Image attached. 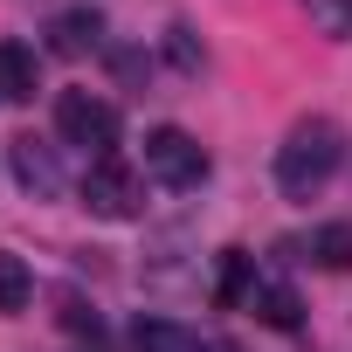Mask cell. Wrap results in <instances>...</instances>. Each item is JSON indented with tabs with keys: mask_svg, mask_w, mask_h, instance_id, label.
<instances>
[{
	"mask_svg": "<svg viewBox=\"0 0 352 352\" xmlns=\"http://www.w3.org/2000/svg\"><path fill=\"white\" fill-rule=\"evenodd\" d=\"M338 159H345L338 124H331V118H304V124H290V138L276 145V187H283L290 201H311L331 173H338Z\"/></svg>",
	"mask_w": 352,
	"mask_h": 352,
	"instance_id": "6da1fadb",
	"label": "cell"
},
{
	"mask_svg": "<svg viewBox=\"0 0 352 352\" xmlns=\"http://www.w3.org/2000/svg\"><path fill=\"white\" fill-rule=\"evenodd\" d=\"M145 173H152L159 187L187 194V187H201V180H208V152H201V138H194V131L159 124V131H145Z\"/></svg>",
	"mask_w": 352,
	"mask_h": 352,
	"instance_id": "7a4b0ae2",
	"label": "cell"
},
{
	"mask_svg": "<svg viewBox=\"0 0 352 352\" xmlns=\"http://www.w3.org/2000/svg\"><path fill=\"white\" fill-rule=\"evenodd\" d=\"M56 131H63L69 145L111 159V145H118V111H111L104 97H90V90H63V97H56Z\"/></svg>",
	"mask_w": 352,
	"mask_h": 352,
	"instance_id": "3957f363",
	"label": "cell"
},
{
	"mask_svg": "<svg viewBox=\"0 0 352 352\" xmlns=\"http://www.w3.org/2000/svg\"><path fill=\"white\" fill-rule=\"evenodd\" d=\"M83 208H90L97 221H131V214L145 208V180H138L124 159H97V166L83 173Z\"/></svg>",
	"mask_w": 352,
	"mask_h": 352,
	"instance_id": "277c9868",
	"label": "cell"
},
{
	"mask_svg": "<svg viewBox=\"0 0 352 352\" xmlns=\"http://www.w3.org/2000/svg\"><path fill=\"white\" fill-rule=\"evenodd\" d=\"M8 166H14L21 194H35V201H56V194H63V166H56V145H42V138H14V145H8Z\"/></svg>",
	"mask_w": 352,
	"mask_h": 352,
	"instance_id": "5b68a950",
	"label": "cell"
},
{
	"mask_svg": "<svg viewBox=\"0 0 352 352\" xmlns=\"http://www.w3.org/2000/svg\"><path fill=\"white\" fill-rule=\"evenodd\" d=\"M249 311H256L270 331H297V324H304V304H297L290 283H256V290H249Z\"/></svg>",
	"mask_w": 352,
	"mask_h": 352,
	"instance_id": "8992f818",
	"label": "cell"
},
{
	"mask_svg": "<svg viewBox=\"0 0 352 352\" xmlns=\"http://www.w3.org/2000/svg\"><path fill=\"white\" fill-rule=\"evenodd\" d=\"M97 35H104V14H90V8L49 21V49L56 56H83V49H97Z\"/></svg>",
	"mask_w": 352,
	"mask_h": 352,
	"instance_id": "52a82bcc",
	"label": "cell"
},
{
	"mask_svg": "<svg viewBox=\"0 0 352 352\" xmlns=\"http://www.w3.org/2000/svg\"><path fill=\"white\" fill-rule=\"evenodd\" d=\"M35 97V49L0 42V104H28Z\"/></svg>",
	"mask_w": 352,
	"mask_h": 352,
	"instance_id": "ba28073f",
	"label": "cell"
},
{
	"mask_svg": "<svg viewBox=\"0 0 352 352\" xmlns=\"http://www.w3.org/2000/svg\"><path fill=\"white\" fill-rule=\"evenodd\" d=\"M263 276H256V256L249 249H221V276H214V304H249V290H256Z\"/></svg>",
	"mask_w": 352,
	"mask_h": 352,
	"instance_id": "9c48e42d",
	"label": "cell"
},
{
	"mask_svg": "<svg viewBox=\"0 0 352 352\" xmlns=\"http://www.w3.org/2000/svg\"><path fill=\"white\" fill-rule=\"evenodd\" d=\"M304 249H311V263H318V270H352V228H345V221H324Z\"/></svg>",
	"mask_w": 352,
	"mask_h": 352,
	"instance_id": "30bf717a",
	"label": "cell"
},
{
	"mask_svg": "<svg viewBox=\"0 0 352 352\" xmlns=\"http://www.w3.org/2000/svg\"><path fill=\"white\" fill-rule=\"evenodd\" d=\"M194 338L180 331V324H166V318H138V331H131V352H187Z\"/></svg>",
	"mask_w": 352,
	"mask_h": 352,
	"instance_id": "8fae6325",
	"label": "cell"
},
{
	"mask_svg": "<svg viewBox=\"0 0 352 352\" xmlns=\"http://www.w3.org/2000/svg\"><path fill=\"white\" fill-rule=\"evenodd\" d=\"M28 297H35L28 263L21 256H0V311H28Z\"/></svg>",
	"mask_w": 352,
	"mask_h": 352,
	"instance_id": "7c38bea8",
	"label": "cell"
},
{
	"mask_svg": "<svg viewBox=\"0 0 352 352\" xmlns=\"http://www.w3.org/2000/svg\"><path fill=\"white\" fill-rule=\"evenodd\" d=\"M304 14H311V28H318V35L352 42V0H304Z\"/></svg>",
	"mask_w": 352,
	"mask_h": 352,
	"instance_id": "4fadbf2b",
	"label": "cell"
},
{
	"mask_svg": "<svg viewBox=\"0 0 352 352\" xmlns=\"http://www.w3.org/2000/svg\"><path fill=\"white\" fill-rule=\"evenodd\" d=\"M166 49H173V63H180V69H201V49H194L187 28H166Z\"/></svg>",
	"mask_w": 352,
	"mask_h": 352,
	"instance_id": "5bb4252c",
	"label": "cell"
},
{
	"mask_svg": "<svg viewBox=\"0 0 352 352\" xmlns=\"http://www.w3.org/2000/svg\"><path fill=\"white\" fill-rule=\"evenodd\" d=\"M187 352H242V345H235V338H194Z\"/></svg>",
	"mask_w": 352,
	"mask_h": 352,
	"instance_id": "9a60e30c",
	"label": "cell"
}]
</instances>
